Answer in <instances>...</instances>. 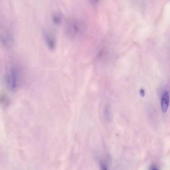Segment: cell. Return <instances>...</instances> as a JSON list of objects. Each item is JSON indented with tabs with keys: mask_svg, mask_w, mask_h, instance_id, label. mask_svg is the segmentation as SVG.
Returning <instances> with one entry per match:
<instances>
[{
	"mask_svg": "<svg viewBox=\"0 0 170 170\" xmlns=\"http://www.w3.org/2000/svg\"><path fill=\"white\" fill-rule=\"evenodd\" d=\"M21 71L18 67L11 66L8 69L5 76V81L8 89L14 91L21 84L22 79Z\"/></svg>",
	"mask_w": 170,
	"mask_h": 170,
	"instance_id": "6da1fadb",
	"label": "cell"
},
{
	"mask_svg": "<svg viewBox=\"0 0 170 170\" xmlns=\"http://www.w3.org/2000/svg\"><path fill=\"white\" fill-rule=\"evenodd\" d=\"M43 35L47 45L50 50H54L56 46V41L54 36L47 30H44Z\"/></svg>",
	"mask_w": 170,
	"mask_h": 170,
	"instance_id": "7a4b0ae2",
	"label": "cell"
},
{
	"mask_svg": "<svg viewBox=\"0 0 170 170\" xmlns=\"http://www.w3.org/2000/svg\"><path fill=\"white\" fill-rule=\"evenodd\" d=\"M170 97L168 92L164 93L161 100V107L163 112L165 113L168 110L169 104Z\"/></svg>",
	"mask_w": 170,
	"mask_h": 170,
	"instance_id": "3957f363",
	"label": "cell"
},
{
	"mask_svg": "<svg viewBox=\"0 0 170 170\" xmlns=\"http://www.w3.org/2000/svg\"><path fill=\"white\" fill-rule=\"evenodd\" d=\"M52 19L54 23L56 24H59L62 21L61 16L57 13H54L52 15Z\"/></svg>",
	"mask_w": 170,
	"mask_h": 170,
	"instance_id": "277c9868",
	"label": "cell"
},
{
	"mask_svg": "<svg viewBox=\"0 0 170 170\" xmlns=\"http://www.w3.org/2000/svg\"><path fill=\"white\" fill-rule=\"evenodd\" d=\"M104 115L106 119L108 121H109L111 119V114L110 108L108 106L106 107L104 110Z\"/></svg>",
	"mask_w": 170,
	"mask_h": 170,
	"instance_id": "5b68a950",
	"label": "cell"
},
{
	"mask_svg": "<svg viewBox=\"0 0 170 170\" xmlns=\"http://www.w3.org/2000/svg\"><path fill=\"white\" fill-rule=\"evenodd\" d=\"M100 166L101 170H108L107 164L103 161H100Z\"/></svg>",
	"mask_w": 170,
	"mask_h": 170,
	"instance_id": "8992f818",
	"label": "cell"
},
{
	"mask_svg": "<svg viewBox=\"0 0 170 170\" xmlns=\"http://www.w3.org/2000/svg\"><path fill=\"white\" fill-rule=\"evenodd\" d=\"M140 94L141 97H144L145 96V92L143 89H141L140 91Z\"/></svg>",
	"mask_w": 170,
	"mask_h": 170,
	"instance_id": "52a82bcc",
	"label": "cell"
},
{
	"mask_svg": "<svg viewBox=\"0 0 170 170\" xmlns=\"http://www.w3.org/2000/svg\"><path fill=\"white\" fill-rule=\"evenodd\" d=\"M152 170H158L157 169L155 168L152 169Z\"/></svg>",
	"mask_w": 170,
	"mask_h": 170,
	"instance_id": "ba28073f",
	"label": "cell"
}]
</instances>
